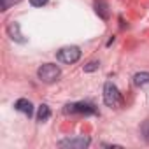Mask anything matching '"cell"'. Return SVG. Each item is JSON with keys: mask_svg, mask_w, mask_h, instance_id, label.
<instances>
[{"mask_svg": "<svg viewBox=\"0 0 149 149\" xmlns=\"http://www.w3.org/2000/svg\"><path fill=\"white\" fill-rule=\"evenodd\" d=\"M133 84L135 86L149 84V72H137L135 76H133Z\"/></svg>", "mask_w": 149, "mask_h": 149, "instance_id": "cell-10", "label": "cell"}, {"mask_svg": "<svg viewBox=\"0 0 149 149\" xmlns=\"http://www.w3.org/2000/svg\"><path fill=\"white\" fill-rule=\"evenodd\" d=\"M37 76H39V79H40L42 83L51 84V83L58 81V77L61 76V70H60V67L54 65V63H44V65L39 67Z\"/></svg>", "mask_w": 149, "mask_h": 149, "instance_id": "cell-1", "label": "cell"}, {"mask_svg": "<svg viewBox=\"0 0 149 149\" xmlns=\"http://www.w3.org/2000/svg\"><path fill=\"white\" fill-rule=\"evenodd\" d=\"M19 0H0V11H7L11 6H14V4H18Z\"/></svg>", "mask_w": 149, "mask_h": 149, "instance_id": "cell-12", "label": "cell"}, {"mask_svg": "<svg viewBox=\"0 0 149 149\" xmlns=\"http://www.w3.org/2000/svg\"><path fill=\"white\" fill-rule=\"evenodd\" d=\"M140 135H142V139L149 144V118H147L146 121H142V125H140Z\"/></svg>", "mask_w": 149, "mask_h": 149, "instance_id": "cell-11", "label": "cell"}, {"mask_svg": "<svg viewBox=\"0 0 149 149\" xmlns=\"http://www.w3.org/2000/svg\"><path fill=\"white\" fill-rule=\"evenodd\" d=\"M49 118H51V109H49V105L42 104V105L39 107V111H37V121L44 123V121H47Z\"/></svg>", "mask_w": 149, "mask_h": 149, "instance_id": "cell-9", "label": "cell"}, {"mask_svg": "<svg viewBox=\"0 0 149 149\" xmlns=\"http://www.w3.org/2000/svg\"><path fill=\"white\" fill-rule=\"evenodd\" d=\"M95 11L102 19H109V6L105 0H95Z\"/></svg>", "mask_w": 149, "mask_h": 149, "instance_id": "cell-8", "label": "cell"}, {"mask_svg": "<svg viewBox=\"0 0 149 149\" xmlns=\"http://www.w3.org/2000/svg\"><path fill=\"white\" fill-rule=\"evenodd\" d=\"M65 114H97V107L90 102H74V104H67L63 109Z\"/></svg>", "mask_w": 149, "mask_h": 149, "instance_id": "cell-3", "label": "cell"}, {"mask_svg": "<svg viewBox=\"0 0 149 149\" xmlns=\"http://www.w3.org/2000/svg\"><path fill=\"white\" fill-rule=\"evenodd\" d=\"M91 144L88 137H74V139H63L58 142L60 147H72V149H84Z\"/></svg>", "mask_w": 149, "mask_h": 149, "instance_id": "cell-5", "label": "cell"}, {"mask_svg": "<svg viewBox=\"0 0 149 149\" xmlns=\"http://www.w3.org/2000/svg\"><path fill=\"white\" fill-rule=\"evenodd\" d=\"M14 109H16V111H19V112H23V114H25V116H28V118L33 114V105H32V102H30V100H26V98H19V100H16Z\"/></svg>", "mask_w": 149, "mask_h": 149, "instance_id": "cell-7", "label": "cell"}, {"mask_svg": "<svg viewBox=\"0 0 149 149\" xmlns=\"http://www.w3.org/2000/svg\"><path fill=\"white\" fill-rule=\"evenodd\" d=\"M30 4L35 6V7H42V6L47 4V0H30Z\"/></svg>", "mask_w": 149, "mask_h": 149, "instance_id": "cell-14", "label": "cell"}, {"mask_svg": "<svg viewBox=\"0 0 149 149\" xmlns=\"http://www.w3.org/2000/svg\"><path fill=\"white\" fill-rule=\"evenodd\" d=\"M7 35L13 39V40H16V42H26V39L23 37V33H21V30H19V23H16V21H11L9 25H7Z\"/></svg>", "mask_w": 149, "mask_h": 149, "instance_id": "cell-6", "label": "cell"}, {"mask_svg": "<svg viewBox=\"0 0 149 149\" xmlns=\"http://www.w3.org/2000/svg\"><path fill=\"white\" fill-rule=\"evenodd\" d=\"M104 102L109 107H119L123 104V97H121V93H119L116 84L105 83V86H104Z\"/></svg>", "mask_w": 149, "mask_h": 149, "instance_id": "cell-2", "label": "cell"}, {"mask_svg": "<svg viewBox=\"0 0 149 149\" xmlns=\"http://www.w3.org/2000/svg\"><path fill=\"white\" fill-rule=\"evenodd\" d=\"M100 63L98 61H90L88 65H84V72H93V70H98Z\"/></svg>", "mask_w": 149, "mask_h": 149, "instance_id": "cell-13", "label": "cell"}, {"mask_svg": "<svg viewBox=\"0 0 149 149\" xmlns=\"http://www.w3.org/2000/svg\"><path fill=\"white\" fill-rule=\"evenodd\" d=\"M56 58H58V61L67 63V65L76 63V61L81 58V49H79L77 46H67V47H61V49L56 53Z\"/></svg>", "mask_w": 149, "mask_h": 149, "instance_id": "cell-4", "label": "cell"}]
</instances>
